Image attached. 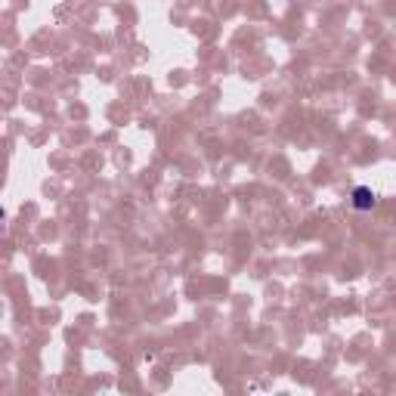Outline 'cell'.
Here are the masks:
<instances>
[{
  "label": "cell",
  "instance_id": "1",
  "mask_svg": "<svg viewBox=\"0 0 396 396\" xmlns=\"http://www.w3.org/2000/svg\"><path fill=\"white\" fill-rule=\"evenodd\" d=\"M375 205H378V196L368 186H356V189H353V208H356V211H371Z\"/></svg>",
  "mask_w": 396,
  "mask_h": 396
}]
</instances>
